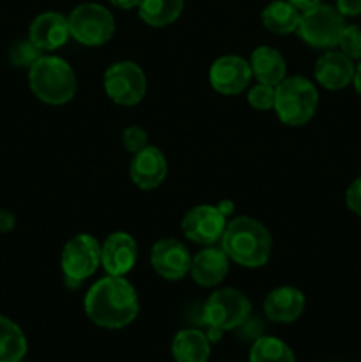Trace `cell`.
Returning <instances> with one entry per match:
<instances>
[{
	"label": "cell",
	"mask_w": 361,
	"mask_h": 362,
	"mask_svg": "<svg viewBox=\"0 0 361 362\" xmlns=\"http://www.w3.org/2000/svg\"><path fill=\"white\" fill-rule=\"evenodd\" d=\"M262 25L273 34L285 35L296 32L299 27L301 13L287 0H275L262 11Z\"/></svg>",
	"instance_id": "21"
},
{
	"label": "cell",
	"mask_w": 361,
	"mask_h": 362,
	"mask_svg": "<svg viewBox=\"0 0 361 362\" xmlns=\"http://www.w3.org/2000/svg\"><path fill=\"white\" fill-rule=\"evenodd\" d=\"M251 74L257 78L258 83L276 87L280 81L285 80L287 64L282 53L271 46H258L251 53Z\"/></svg>",
	"instance_id": "19"
},
{
	"label": "cell",
	"mask_w": 361,
	"mask_h": 362,
	"mask_svg": "<svg viewBox=\"0 0 361 362\" xmlns=\"http://www.w3.org/2000/svg\"><path fill=\"white\" fill-rule=\"evenodd\" d=\"M275 95L276 87L257 83L255 87L250 88V92H248V103H250L255 110L268 112V110L275 108Z\"/></svg>",
	"instance_id": "27"
},
{
	"label": "cell",
	"mask_w": 361,
	"mask_h": 362,
	"mask_svg": "<svg viewBox=\"0 0 361 362\" xmlns=\"http://www.w3.org/2000/svg\"><path fill=\"white\" fill-rule=\"evenodd\" d=\"M41 57V49H39L30 39L18 41L11 46L9 59L11 62H13V66L16 67H28V69H30Z\"/></svg>",
	"instance_id": "25"
},
{
	"label": "cell",
	"mask_w": 361,
	"mask_h": 362,
	"mask_svg": "<svg viewBox=\"0 0 361 362\" xmlns=\"http://www.w3.org/2000/svg\"><path fill=\"white\" fill-rule=\"evenodd\" d=\"M219 240L227 257L246 269L262 267L271 255V233L262 223L248 216H239L227 223Z\"/></svg>",
	"instance_id": "2"
},
{
	"label": "cell",
	"mask_w": 361,
	"mask_h": 362,
	"mask_svg": "<svg viewBox=\"0 0 361 362\" xmlns=\"http://www.w3.org/2000/svg\"><path fill=\"white\" fill-rule=\"evenodd\" d=\"M172 356L176 362H207L211 356V341L205 332L184 329L173 338Z\"/></svg>",
	"instance_id": "20"
},
{
	"label": "cell",
	"mask_w": 361,
	"mask_h": 362,
	"mask_svg": "<svg viewBox=\"0 0 361 362\" xmlns=\"http://www.w3.org/2000/svg\"><path fill=\"white\" fill-rule=\"evenodd\" d=\"M356 66L354 60L349 59L343 52L329 49L315 62V80L328 90H342L347 85L353 83Z\"/></svg>",
	"instance_id": "16"
},
{
	"label": "cell",
	"mask_w": 361,
	"mask_h": 362,
	"mask_svg": "<svg viewBox=\"0 0 361 362\" xmlns=\"http://www.w3.org/2000/svg\"><path fill=\"white\" fill-rule=\"evenodd\" d=\"M67 21H69L71 37L85 46L106 45L115 32L113 14L99 4H80L71 11Z\"/></svg>",
	"instance_id": "7"
},
{
	"label": "cell",
	"mask_w": 361,
	"mask_h": 362,
	"mask_svg": "<svg viewBox=\"0 0 361 362\" xmlns=\"http://www.w3.org/2000/svg\"><path fill=\"white\" fill-rule=\"evenodd\" d=\"M229 260L223 250L205 247L191 258V278L200 286L219 285L229 272Z\"/></svg>",
	"instance_id": "18"
},
{
	"label": "cell",
	"mask_w": 361,
	"mask_h": 362,
	"mask_svg": "<svg viewBox=\"0 0 361 362\" xmlns=\"http://www.w3.org/2000/svg\"><path fill=\"white\" fill-rule=\"evenodd\" d=\"M110 4L119 9H134L140 6V0H110Z\"/></svg>",
	"instance_id": "33"
},
{
	"label": "cell",
	"mask_w": 361,
	"mask_h": 362,
	"mask_svg": "<svg viewBox=\"0 0 361 362\" xmlns=\"http://www.w3.org/2000/svg\"><path fill=\"white\" fill-rule=\"evenodd\" d=\"M184 0H140L138 14L151 27H166L180 16Z\"/></svg>",
	"instance_id": "23"
},
{
	"label": "cell",
	"mask_w": 361,
	"mask_h": 362,
	"mask_svg": "<svg viewBox=\"0 0 361 362\" xmlns=\"http://www.w3.org/2000/svg\"><path fill=\"white\" fill-rule=\"evenodd\" d=\"M345 204L350 212H354L356 216H361V177L353 180V184L347 187Z\"/></svg>",
	"instance_id": "29"
},
{
	"label": "cell",
	"mask_w": 361,
	"mask_h": 362,
	"mask_svg": "<svg viewBox=\"0 0 361 362\" xmlns=\"http://www.w3.org/2000/svg\"><path fill=\"white\" fill-rule=\"evenodd\" d=\"M101 265V246L91 233H78L64 244L60 267L71 285H80Z\"/></svg>",
	"instance_id": "8"
},
{
	"label": "cell",
	"mask_w": 361,
	"mask_h": 362,
	"mask_svg": "<svg viewBox=\"0 0 361 362\" xmlns=\"http://www.w3.org/2000/svg\"><path fill=\"white\" fill-rule=\"evenodd\" d=\"M84 308L92 324L103 329H122L137 318V290L124 276H106L96 281L85 296Z\"/></svg>",
	"instance_id": "1"
},
{
	"label": "cell",
	"mask_w": 361,
	"mask_h": 362,
	"mask_svg": "<svg viewBox=\"0 0 361 362\" xmlns=\"http://www.w3.org/2000/svg\"><path fill=\"white\" fill-rule=\"evenodd\" d=\"M287 2H290L294 7H297L299 11H306V9H311V7L319 6V4H321V0H287Z\"/></svg>",
	"instance_id": "32"
},
{
	"label": "cell",
	"mask_w": 361,
	"mask_h": 362,
	"mask_svg": "<svg viewBox=\"0 0 361 362\" xmlns=\"http://www.w3.org/2000/svg\"><path fill=\"white\" fill-rule=\"evenodd\" d=\"M353 85H354V88H356L357 95H360V98H361V60H360V64H357V66H356V73H354Z\"/></svg>",
	"instance_id": "34"
},
{
	"label": "cell",
	"mask_w": 361,
	"mask_h": 362,
	"mask_svg": "<svg viewBox=\"0 0 361 362\" xmlns=\"http://www.w3.org/2000/svg\"><path fill=\"white\" fill-rule=\"evenodd\" d=\"M103 87L113 103L120 106H134L147 92V80L138 64L120 60L105 71Z\"/></svg>",
	"instance_id": "9"
},
{
	"label": "cell",
	"mask_w": 361,
	"mask_h": 362,
	"mask_svg": "<svg viewBox=\"0 0 361 362\" xmlns=\"http://www.w3.org/2000/svg\"><path fill=\"white\" fill-rule=\"evenodd\" d=\"M122 145L126 151L138 152L144 147H147V133L140 126H130L122 133Z\"/></svg>",
	"instance_id": "28"
},
{
	"label": "cell",
	"mask_w": 361,
	"mask_h": 362,
	"mask_svg": "<svg viewBox=\"0 0 361 362\" xmlns=\"http://www.w3.org/2000/svg\"><path fill=\"white\" fill-rule=\"evenodd\" d=\"M319 92L311 81L303 76L285 78L276 85L275 112L285 126H303L315 115Z\"/></svg>",
	"instance_id": "5"
},
{
	"label": "cell",
	"mask_w": 361,
	"mask_h": 362,
	"mask_svg": "<svg viewBox=\"0 0 361 362\" xmlns=\"http://www.w3.org/2000/svg\"><path fill=\"white\" fill-rule=\"evenodd\" d=\"M16 225V218H14L13 212L6 211V209H0V233H7L14 228Z\"/></svg>",
	"instance_id": "31"
},
{
	"label": "cell",
	"mask_w": 361,
	"mask_h": 362,
	"mask_svg": "<svg viewBox=\"0 0 361 362\" xmlns=\"http://www.w3.org/2000/svg\"><path fill=\"white\" fill-rule=\"evenodd\" d=\"M225 212L214 205H197L184 214L180 228L186 239L200 246H211L225 232Z\"/></svg>",
	"instance_id": "10"
},
{
	"label": "cell",
	"mask_w": 361,
	"mask_h": 362,
	"mask_svg": "<svg viewBox=\"0 0 361 362\" xmlns=\"http://www.w3.org/2000/svg\"><path fill=\"white\" fill-rule=\"evenodd\" d=\"M28 85L39 101L60 106L76 94V74L64 59L46 55L28 69Z\"/></svg>",
	"instance_id": "3"
},
{
	"label": "cell",
	"mask_w": 361,
	"mask_h": 362,
	"mask_svg": "<svg viewBox=\"0 0 361 362\" xmlns=\"http://www.w3.org/2000/svg\"><path fill=\"white\" fill-rule=\"evenodd\" d=\"M166 173H168V163L158 147L147 145L133 154L130 163V175L134 186L140 189H156L166 179Z\"/></svg>",
	"instance_id": "13"
},
{
	"label": "cell",
	"mask_w": 361,
	"mask_h": 362,
	"mask_svg": "<svg viewBox=\"0 0 361 362\" xmlns=\"http://www.w3.org/2000/svg\"><path fill=\"white\" fill-rule=\"evenodd\" d=\"M71 37L69 21L64 14L48 11L34 18L28 28V39L38 46L41 52L59 49Z\"/></svg>",
	"instance_id": "15"
},
{
	"label": "cell",
	"mask_w": 361,
	"mask_h": 362,
	"mask_svg": "<svg viewBox=\"0 0 361 362\" xmlns=\"http://www.w3.org/2000/svg\"><path fill=\"white\" fill-rule=\"evenodd\" d=\"M336 9L345 16H360L361 14V0H336Z\"/></svg>",
	"instance_id": "30"
},
{
	"label": "cell",
	"mask_w": 361,
	"mask_h": 362,
	"mask_svg": "<svg viewBox=\"0 0 361 362\" xmlns=\"http://www.w3.org/2000/svg\"><path fill=\"white\" fill-rule=\"evenodd\" d=\"M251 66L248 60L237 55H225L214 60L209 71L212 88L223 95L241 94L251 80Z\"/></svg>",
	"instance_id": "11"
},
{
	"label": "cell",
	"mask_w": 361,
	"mask_h": 362,
	"mask_svg": "<svg viewBox=\"0 0 361 362\" xmlns=\"http://www.w3.org/2000/svg\"><path fill=\"white\" fill-rule=\"evenodd\" d=\"M304 310V296L294 286H280L271 290L264 300L265 317L276 324H292Z\"/></svg>",
	"instance_id": "17"
},
{
	"label": "cell",
	"mask_w": 361,
	"mask_h": 362,
	"mask_svg": "<svg viewBox=\"0 0 361 362\" xmlns=\"http://www.w3.org/2000/svg\"><path fill=\"white\" fill-rule=\"evenodd\" d=\"M250 362H296V357L282 339L262 336L251 346Z\"/></svg>",
	"instance_id": "24"
},
{
	"label": "cell",
	"mask_w": 361,
	"mask_h": 362,
	"mask_svg": "<svg viewBox=\"0 0 361 362\" xmlns=\"http://www.w3.org/2000/svg\"><path fill=\"white\" fill-rule=\"evenodd\" d=\"M250 313L251 304L243 292L236 288L216 290L202 310V322L207 327L209 341H218L225 331L243 325Z\"/></svg>",
	"instance_id": "4"
},
{
	"label": "cell",
	"mask_w": 361,
	"mask_h": 362,
	"mask_svg": "<svg viewBox=\"0 0 361 362\" xmlns=\"http://www.w3.org/2000/svg\"><path fill=\"white\" fill-rule=\"evenodd\" d=\"M27 349V338L20 325L0 315V362H21Z\"/></svg>",
	"instance_id": "22"
},
{
	"label": "cell",
	"mask_w": 361,
	"mask_h": 362,
	"mask_svg": "<svg viewBox=\"0 0 361 362\" xmlns=\"http://www.w3.org/2000/svg\"><path fill=\"white\" fill-rule=\"evenodd\" d=\"M137 258V240L126 232L112 233L101 246V265L110 276H126L134 267Z\"/></svg>",
	"instance_id": "14"
},
{
	"label": "cell",
	"mask_w": 361,
	"mask_h": 362,
	"mask_svg": "<svg viewBox=\"0 0 361 362\" xmlns=\"http://www.w3.org/2000/svg\"><path fill=\"white\" fill-rule=\"evenodd\" d=\"M340 52L345 53L349 59L361 60V27L360 25H345L340 35Z\"/></svg>",
	"instance_id": "26"
},
{
	"label": "cell",
	"mask_w": 361,
	"mask_h": 362,
	"mask_svg": "<svg viewBox=\"0 0 361 362\" xmlns=\"http://www.w3.org/2000/svg\"><path fill=\"white\" fill-rule=\"evenodd\" d=\"M191 258L188 247L177 239H159L151 251L152 267L168 281H177L190 274Z\"/></svg>",
	"instance_id": "12"
},
{
	"label": "cell",
	"mask_w": 361,
	"mask_h": 362,
	"mask_svg": "<svg viewBox=\"0 0 361 362\" xmlns=\"http://www.w3.org/2000/svg\"><path fill=\"white\" fill-rule=\"evenodd\" d=\"M343 28L345 21L338 9L328 4H319L311 9L303 11L296 32L306 45L329 49L338 46Z\"/></svg>",
	"instance_id": "6"
}]
</instances>
